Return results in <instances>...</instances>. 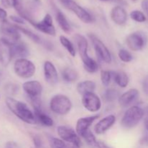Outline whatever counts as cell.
I'll list each match as a JSON object with an SVG mask.
<instances>
[{"instance_id": "cell-1", "label": "cell", "mask_w": 148, "mask_h": 148, "mask_svg": "<svg viewBox=\"0 0 148 148\" xmlns=\"http://www.w3.org/2000/svg\"><path fill=\"white\" fill-rule=\"evenodd\" d=\"M5 102L10 111H12L17 118L27 124L33 125L36 124L37 119L35 114L28 108L27 104L10 97L6 98Z\"/></svg>"}, {"instance_id": "cell-2", "label": "cell", "mask_w": 148, "mask_h": 148, "mask_svg": "<svg viewBox=\"0 0 148 148\" xmlns=\"http://www.w3.org/2000/svg\"><path fill=\"white\" fill-rule=\"evenodd\" d=\"M144 116V111L137 106H133L126 111L121 121L122 127L132 129L138 124Z\"/></svg>"}, {"instance_id": "cell-3", "label": "cell", "mask_w": 148, "mask_h": 148, "mask_svg": "<svg viewBox=\"0 0 148 148\" xmlns=\"http://www.w3.org/2000/svg\"><path fill=\"white\" fill-rule=\"evenodd\" d=\"M50 109L58 115H66L71 111L72 102L67 96L58 94L51 98L50 101Z\"/></svg>"}, {"instance_id": "cell-4", "label": "cell", "mask_w": 148, "mask_h": 148, "mask_svg": "<svg viewBox=\"0 0 148 148\" xmlns=\"http://www.w3.org/2000/svg\"><path fill=\"white\" fill-rule=\"evenodd\" d=\"M21 17L28 21L33 27H36V29H37L39 31L42 32L45 34L49 35V36H56V29L53 24V20H52L51 16L49 14H46L43 20L40 22L33 21V20H32L31 17L27 13H24L21 16Z\"/></svg>"}, {"instance_id": "cell-5", "label": "cell", "mask_w": 148, "mask_h": 148, "mask_svg": "<svg viewBox=\"0 0 148 148\" xmlns=\"http://www.w3.org/2000/svg\"><path fill=\"white\" fill-rule=\"evenodd\" d=\"M36 66L31 61L27 59H17L14 64V71L21 78L28 79L36 72Z\"/></svg>"}, {"instance_id": "cell-6", "label": "cell", "mask_w": 148, "mask_h": 148, "mask_svg": "<svg viewBox=\"0 0 148 148\" xmlns=\"http://www.w3.org/2000/svg\"><path fill=\"white\" fill-rule=\"evenodd\" d=\"M0 33L2 35L1 38L4 39L11 44L17 43L20 38V33L16 25H12L7 20H3L0 27Z\"/></svg>"}, {"instance_id": "cell-7", "label": "cell", "mask_w": 148, "mask_h": 148, "mask_svg": "<svg viewBox=\"0 0 148 148\" xmlns=\"http://www.w3.org/2000/svg\"><path fill=\"white\" fill-rule=\"evenodd\" d=\"M89 38H90L94 49H95L96 55L101 61L106 64H110L112 61V57L108 48L105 46L103 43L93 34H90Z\"/></svg>"}, {"instance_id": "cell-8", "label": "cell", "mask_w": 148, "mask_h": 148, "mask_svg": "<svg viewBox=\"0 0 148 148\" xmlns=\"http://www.w3.org/2000/svg\"><path fill=\"white\" fill-rule=\"evenodd\" d=\"M126 43L132 51H141L147 43V37L143 32H134L127 36Z\"/></svg>"}, {"instance_id": "cell-9", "label": "cell", "mask_w": 148, "mask_h": 148, "mask_svg": "<svg viewBox=\"0 0 148 148\" xmlns=\"http://www.w3.org/2000/svg\"><path fill=\"white\" fill-rule=\"evenodd\" d=\"M57 133L59 137L64 142L80 147L81 141L79 136L72 128L67 126H59L57 127Z\"/></svg>"}, {"instance_id": "cell-10", "label": "cell", "mask_w": 148, "mask_h": 148, "mask_svg": "<svg viewBox=\"0 0 148 148\" xmlns=\"http://www.w3.org/2000/svg\"><path fill=\"white\" fill-rule=\"evenodd\" d=\"M64 7L73 12L76 14L77 17L84 23L88 24V23H91L94 21L93 17L86 10L77 4L73 0H69Z\"/></svg>"}, {"instance_id": "cell-11", "label": "cell", "mask_w": 148, "mask_h": 148, "mask_svg": "<svg viewBox=\"0 0 148 148\" xmlns=\"http://www.w3.org/2000/svg\"><path fill=\"white\" fill-rule=\"evenodd\" d=\"M82 103L84 108L92 113L97 112L101 108V101L94 92H88L82 95Z\"/></svg>"}, {"instance_id": "cell-12", "label": "cell", "mask_w": 148, "mask_h": 148, "mask_svg": "<svg viewBox=\"0 0 148 148\" xmlns=\"http://www.w3.org/2000/svg\"><path fill=\"white\" fill-rule=\"evenodd\" d=\"M12 59V44L3 38H0V64L8 66Z\"/></svg>"}, {"instance_id": "cell-13", "label": "cell", "mask_w": 148, "mask_h": 148, "mask_svg": "<svg viewBox=\"0 0 148 148\" xmlns=\"http://www.w3.org/2000/svg\"><path fill=\"white\" fill-rule=\"evenodd\" d=\"M23 89L29 98H39L43 91V86L38 81H27L23 83Z\"/></svg>"}, {"instance_id": "cell-14", "label": "cell", "mask_w": 148, "mask_h": 148, "mask_svg": "<svg viewBox=\"0 0 148 148\" xmlns=\"http://www.w3.org/2000/svg\"><path fill=\"white\" fill-rule=\"evenodd\" d=\"M140 96V92L137 89H130L120 95L119 98V103L121 108H127L134 103L139 98Z\"/></svg>"}, {"instance_id": "cell-15", "label": "cell", "mask_w": 148, "mask_h": 148, "mask_svg": "<svg viewBox=\"0 0 148 148\" xmlns=\"http://www.w3.org/2000/svg\"><path fill=\"white\" fill-rule=\"evenodd\" d=\"M43 74L46 82L51 85H55L58 82V72L51 62L46 61L43 64Z\"/></svg>"}, {"instance_id": "cell-16", "label": "cell", "mask_w": 148, "mask_h": 148, "mask_svg": "<svg viewBox=\"0 0 148 148\" xmlns=\"http://www.w3.org/2000/svg\"><path fill=\"white\" fill-rule=\"evenodd\" d=\"M100 115H92L90 116L83 117L77 120L76 124V132L79 137H82V134L90 130V127L92 125V123L99 119Z\"/></svg>"}, {"instance_id": "cell-17", "label": "cell", "mask_w": 148, "mask_h": 148, "mask_svg": "<svg viewBox=\"0 0 148 148\" xmlns=\"http://www.w3.org/2000/svg\"><path fill=\"white\" fill-rule=\"evenodd\" d=\"M75 38V40H76L77 45V49L79 53V56H80L81 59H82V62L84 64L91 59V57L88 53V40L85 38V36H82L80 34H76Z\"/></svg>"}, {"instance_id": "cell-18", "label": "cell", "mask_w": 148, "mask_h": 148, "mask_svg": "<svg viewBox=\"0 0 148 148\" xmlns=\"http://www.w3.org/2000/svg\"><path fill=\"white\" fill-rule=\"evenodd\" d=\"M116 122V117L114 115H108L100 120L94 127V131L97 134H102L111 128Z\"/></svg>"}, {"instance_id": "cell-19", "label": "cell", "mask_w": 148, "mask_h": 148, "mask_svg": "<svg viewBox=\"0 0 148 148\" xmlns=\"http://www.w3.org/2000/svg\"><path fill=\"white\" fill-rule=\"evenodd\" d=\"M111 17L115 24L118 25H124L127 21V11L121 6H116L111 10Z\"/></svg>"}, {"instance_id": "cell-20", "label": "cell", "mask_w": 148, "mask_h": 148, "mask_svg": "<svg viewBox=\"0 0 148 148\" xmlns=\"http://www.w3.org/2000/svg\"><path fill=\"white\" fill-rule=\"evenodd\" d=\"M12 58L25 59V57L30 54V51L25 43L18 41L17 43L12 44Z\"/></svg>"}, {"instance_id": "cell-21", "label": "cell", "mask_w": 148, "mask_h": 148, "mask_svg": "<svg viewBox=\"0 0 148 148\" xmlns=\"http://www.w3.org/2000/svg\"><path fill=\"white\" fill-rule=\"evenodd\" d=\"M96 88V84L92 80H85L79 82L77 85V91L81 95L88 92H94Z\"/></svg>"}, {"instance_id": "cell-22", "label": "cell", "mask_w": 148, "mask_h": 148, "mask_svg": "<svg viewBox=\"0 0 148 148\" xmlns=\"http://www.w3.org/2000/svg\"><path fill=\"white\" fill-rule=\"evenodd\" d=\"M34 114L37 121H39L41 124L46 127H52L53 125V121L49 115L44 112L43 108L34 109Z\"/></svg>"}, {"instance_id": "cell-23", "label": "cell", "mask_w": 148, "mask_h": 148, "mask_svg": "<svg viewBox=\"0 0 148 148\" xmlns=\"http://www.w3.org/2000/svg\"><path fill=\"white\" fill-rule=\"evenodd\" d=\"M56 20L59 25L60 26V27L64 32H65L66 33H71L72 27H71L70 24L67 21L64 14L59 10H56Z\"/></svg>"}, {"instance_id": "cell-24", "label": "cell", "mask_w": 148, "mask_h": 148, "mask_svg": "<svg viewBox=\"0 0 148 148\" xmlns=\"http://www.w3.org/2000/svg\"><path fill=\"white\" fill-rule=\"evenodd\" d=\"M49 144L51 148H80L79 146L66 143L62 139H58L56 137H49Z\"/></svg>"}, {"instance_id": "cell-25", "label": "cell", "mask_w": 148, "mask_h": 148, "mask_svg": "<svg viewBox=\"0 0 148 148\" xmlns=\"http://www.w3.org/2000/svg\"><path fill=\"white\" fill-rule=\"evenodd\" d=\"M112 76L114 77V79L116 83L122 88H126L130 82V78L128 75L122 71L113 72Z\"/></svg>"}, {"instance_id": "cell-26", "label": "cell", "mask_w": 148, "mask_h": 148, "mask_svg": "<svg viewBox=\"0 0 148 148\" xmlns=\"http://www.w3.org/2000/svg\"><path fill=\"white\" fill-rule=\"evenodd\" d=\"M62 78L66 82H74L78 79V73L75 69L72 68H66L62 72Z\"/></svg>"}, {"instance_id": "cell-27", "label": "cell", "mask_w": 148, "mask_h": 148, "mask_svg": "<svg viewBox=\"0 0 148 148\" xmlns=\"http://www.w3.org/2000/svg\"><path fill=\"white\" fill-rule=\"evenodd\" d=\"M59 40H60L61 44L65 48V49L67 51L68 53L72 56H75V55H76V51H75V48L74 46L73 43L70 41V40H69L64 36H61L59 37Z\"/></svg>"}, {"instance_id": "cell-28", "label": "cell", "mask_w": 148, "mask_h": 148, "mask_svg": "<svg viewBox=\"0 0 148 148\" xmlns=\"http://www.w3.org/2000/svg\"><path fill=\"white\" fill-rule=\"evenodd\" d=\"M16 27H17V28L18 29L19 31L22 32L23 34L25 35L27 37H28L29 38H30V40H33V42H35V43H42L41 39H40V38L39 37L37 34H35L34 33H33V32L30 31V30H27V29H26V28H24V27H21V26H19V25H16Z\"/></svg>"}, {"instance_id": "cell-29", "label": "cell", "mask_w": 148, "mask_h": 148, "mask_svg": "<svg viewBox=\"0 0 148 148\" xmlns=\"http://www.w3.org/2000/svg\"><path fill=\"white\" fill-rule=\"evenodd\" d=\"M81 137H82L85 140V141L89 146L92 147H97V142L98 141L96 140L95 135L90 130H88L86 132L84 133Z\"/></svg>"}, {"instance_id": "cell-30", "label": "cell", "mask_w": 148, "mask_h": 148, "mask_svg": "<svg viewBox=\"0 0 148 148\" xmlns=\"http://www.w3.org/2000/svg\"><path fill=\"white\" fill-rule=\"evenodd\" d=\"M119 97L120 95L119 91L114 89V88L108 89L104 93V98L108 102H113L116 99H119Z\"/></svg>"}, {"instance_id": "cell-31", "label": "cell", "mask_w": 148, "mask_h": 148, "mask_svg": "<svg viewBox=\"0 0 148 148\" xmlns=\"http://www.w3.org/2000/svg\"><path fill=\"white\" fill-rule=\"evenodd\" d=\"M130 17L137 23H144L147 20L145 14L140 10H134L132 12L130 13Z\"/></svg>"}, {"instance_id": "cell-32", "label": "cell", "mask_w": 148, "mask_h": 148, "mask_svg": "<svg viewBox=\"0 0 148 148\" xmlns=\"http://www.w3.org/2000/svg\"><path fill=\"white\" fill-rule=\"evenodd\" d=\"M84 68L89 73H95L98 70V64L93 59H91L89 62L84 64Z\"/></svg>"}, {"instance_id": "cell-33", "label": "cell", "mask_w": 148, "mask_h": 148, "mask_svg": "<svg viewBox=\"0 0 148 148\" xmlns=\"http://www.w3.org/2000/svg\"><path fill=\"white\" fill-rule=\"evenodd\" d=\"M112 77V73L108 70H101V82L104 86L107 87L110 85Z\"/></svg>"}, {"instance_id": "cell-34", "label": "cell", "mask_w": 148, "mask_h": 148, "mask_svg": "<svg viewBox=\"0 0 148 148\" xmlns=\"http://www.w3.org/2000/svg\"><path fill=\"white\" fill-rule=\"evenodd\" d=\"M118 55L119 59L123 62H126V63L130 62L133 59V56L131 54V53L130 51H128L125 50V49H121V50H119Z\"/></svg>"}, {"instance_id": "cell-35", "label": "cell", "mask_w": 148, "mask_h": 148, "mask_svg": "<svg viewBox=\"0 0 148 148\" xmlns=\"http://www.w3.org/2000/svg\"><path fill=\"white\" fill-rule=\"evenodd\" d=\"M14 7L20 15L25 12L23 10V0H14Z\"/></svg>"}, {"instance_id": "cell-36", "label": "cell", "mask_w": 148, "mask_h": 148, "mask_svg": "<svg viewBox=\"0 0 148 148\" xmlns=\"http://www.w3.org/2000/svg\"><path fill=\"white\" fill-rule=\"evenodd\" d=\"M33 141L36 148H41L43 146V141L40 136L34 135V137H33Z\"/></svg>"}, {"instance_id": "cell-37", "label": "cell", "mask_w": 148, "mask_h": 148, "mask_svg": "<svg viewBox=\"0 0 148 148\" xmlns=\"http://www.w3.org/2000/svg\"><path fill=\"white\" fill-rule=\"evenodd\" d=\"M143 90L147 96H148V75L144 78L143 82Z\"/></svg>"}, {"instance_id": "cell-38", "label": "cell", "mask_w": 148, "mask_h": 148, "mask_svg": "<svg viewBox=\"0 0 148 148\" xmlns=\"http://www.w3.org/2000/svg\"><path fill=\"white\" fill-rule=\"evenodd\" d=\"M1 4L6 8L14 7V0H1Z\"/></svg>"}, {"instance_id": "cell-39", "label": "cell", "mask_w": 148, "mask_h": 148, "mask_svg": "<svg viewBox=\"0 0 148 148\" xmlns=\"http://www.w3.org/2000/svg\"><path fill=\"white\" fill-rule=\"evenodd\" d=\"M7 92H9V93L10 94H14L16 93V92H17V90H18V87H17V85H10L9 86L7 87Z\"/></svg>"}, {"instance_id": "cell-40", "label": "cell", "mask_w": 148, "mask_h": 148, "mask_svg": "<svg viewBox=\"0 0 148 148\" xmlns=\"http://www.w3.org/2000/svg\"><path fill=\"white\" fill-rule=\"evenodd\" d=\"M10 19L11 20H12L14 23H18V24H24L25 20L23 17H17V16H10Z\"/></svg>"}, {"instance_id": "cell-41", "label": "cell", "mask_w": 148, "mask_h": 148, "mask_svg": "<svg viewBox=\"0 0 148 148\" xmlns=\"http://www.w3.org/2000/svg\"><path fill=\"white\" fill-rule=\"evenodd\" d=\"M142 8L144 10L145 13L148 17V0H143L142 1Z\"/></svg>"}, {"instance_id": "cell-42", "label": "cell", "mask_w": 148, "mask_h": 148, "mask_svg": "<svg viewBox=\"0 0 148 148\" xmlns=\"http://www.w3.org/2000/svg\"><path fill=\"white\" fill-rule=\"evenodd\" d=\"M5 148H20L18 145L14 142H8L6 144Z\"/></svg>"}, {"instance_id": "cell-43", "label": "cell", "mask_w": 148, "mask_h": 148, "mask_svg": "<svg viewBox=\"0 0 148 148\" xmlns=\"http://www.w3.org/2000/svg\"><path fill=\"white\" fill-rule=\"evenodd\" d=\"M7 16V12H6L4 9L0 7V20H1L2 21L3 20H5Z\"/></svg>"}, {"instance_id": "cell-44", "label": "cell", "mask_w": 148, "mask_h": 148, "mask_svg": "<svg viewBox=\"0 0 148 148\" xmlns=\"http://www.w3.org/2000/svg\"><path fill=\"white\" fill-rule=\"evenodd\" d=\"M140 143L143 145H147L148 146V134H146L144 137L142 138V140H140Z\"/></svg>"}, {"instance_id": "cell-45", "label": "cell", "mask_w": 148, "mask_h": 148, "mask_svg": "<svg viewBox=\"0 0 148 148\" xmlns=\"http://www.w3.org/2000/svg\"><path fill=\"white\" fill-rule=\"evenodd\" d=\"M97 147L98 148H111L109 146L107 145L106 144H105L104 143L101 141H98L97 142Z\"/></svg>"}, {"instance_id": "cell-46", "label": "cell", "mask_w": 148, "mask_h": 148, "mask_svg": "<svg viewBox=\"0 0 148 148\" xmlns=\"http://www.w3.org/2000/svg\"><path fill=\"white\" fill-rule=\"evenodd\" d=\"M59 1H60V3L62 4V5L64 6L65 4H66V3L69 1V0H59Z\"/></svg>"}, {"instance_id": "cell-47", "label": "cell", "mask_w": 148, "mask_h": 148, "mask_svg": "<svg viewBox=\"0 0 148 148\" xmlns=\"http://www.w3.org/2000/svg\"><path fill=\"white\" fill-rule=\"evenodd\" d=\"M145 127H146V130L148 131V119L146 120L145 121Z\"/></svg>"}, {"instance_id": "cell-48", "label": "cell", "mask_w": 148, "mask_h": 148, "mask_svg": "<svg viewBox=\"0 0 148 148\" xmlns=\"http://www.w3.org/2000/svg\"><path fill=\"white\" fill-rule=\"evenodd\" d=\"M100 1H111V0H100Z\"/></svg>"}, {"instance_id": "cell-49", "label": "cell", "mask_w": 148, "mask_h": 148, "mask_svg": "<svg viewBox=\"0 0 148 148\" xmlns=\"http://www.w3.org/2000/svg\"><path fill=\"white\" fill-rule=\"evenodd\" d=\"M34 1H39V0H34Z\"/></svg>"}]
</instances>
